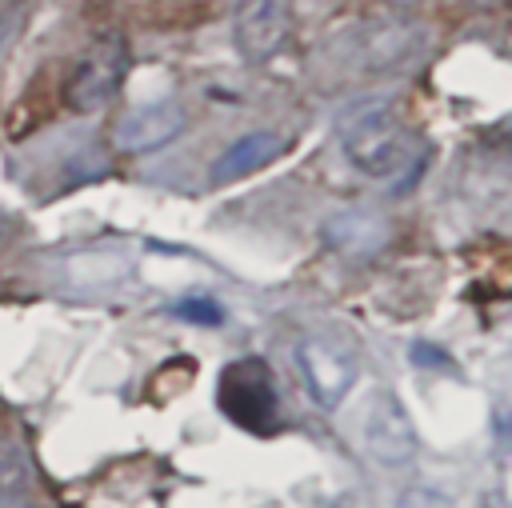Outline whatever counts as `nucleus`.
I'll return each instance as SVG.
<instances>
[{"mask_svg":"<svg viewBox=\"0 0 512 508\" xmlns=\"http://www.w3.org/2000/svg\"><path fill=\"white\" fill-rule=\"evenodd\" d=\"M216 404L236 428L272 432L280 420V392H276L272 368L256 356H240V360L224 364L220 380H216Z\"/></svg>","mask_w":512,"mask_h":508,"instance_id":"f03ea898","label":"nucleus"},{"mask_svg":"<svg viewBox=\"0 0 512 508\" xmlns=\"http://www.w3.org/2000/svg\"><path fill=\"white\" fill-rule=\"evenodd\" d=\"M176 312L180 316H196V324H220L224 320V312L212 300H184V304H176Z\"/></svg>","mask_w":512,"mask_h":508,"instance_id":"ddd939ff","label":"nucleus"},{"mask_svg":"<svg viewBox=\"0 0 512 508\" xmlns=\"http://www.w3.org/2000/svg\"><path fill=\"white\" fill-rule=\"evenodd\" d=\"M388 236H392L388 220L376 216V212H368V208H344V212H336V216L324 220V240L340 256H348V260L376 256L388 244Z\"/></svg>","mask_w":512,"mask_h":508,"instance_id":"9d476101","label":"nucleus"},{"mask_svg":"<svg viewBox=\"0 0 512 508\" xmlns=\"http://www.w3.org/2000/svg\"><path fill=\"white\" fill-rule=\"evenodd\" d=\"M384 4H392V8H416V4H424V0H384Z\"/></svg>","mask_w":512,"mask_h":508,"instance_id":"2eb2a0df","label":"nucleus"},{"mask_svg":"<svg viewBox=\"0 0 512 508\" xmlns=\"http://www.w3.org/2000/svg\"><path fill=\"white\" fill-rule=\"evenodd\" d=\"M16 32H20V4L16 8H0V52L16 40Z\"/></svg>","mask_w":512,"mask_h":508,"instance_id":"4468645a","label":"nucleus"},{"mask_svg":"<svg viewBox=\"0 0 512 508\" xmlns=\"http://www.w3.org/2000/svg\"><path fill=\"white\" fill-rule=\"evenodd\" d=\"M284 152H288V136H280V132H272V128L248 132V136H240L236 144H228V148L216 156L208 180H212L216 188H220V184H236V180L260 172V168H268V164L280 160Z\"/></svg>","mask_w":512,"mask_h":508,"instance_id":"1a4fd4ad","label":"nucleus"},{"mask_svg":"<svg viewBox=\"0 0 512 508\" xmlns=\"http://www.w3.org/2000/svg\"><path fill=\"white\" fill-rule=\"evenodd\" d=\"M296 364H300V376L308 384V396L320 408H336L360 372L356 344L332 328H316V332L300 336L296 340Z\"/></svg>","mask_w":512,"mask_h":508,"instance_id":"7ed1b4c3","label":"nucleus"},{"mask_svg":"<svg viewBox=\"0 0 512 508\" xmlns=\"http://www.w3.org/2000/svg\"><path fill=\"white\" fill-rule=\"evenodd\" d=\"M128 64H132V52H128V40L120 32H104L100 40L88 44V52L76 60L68 84H64V100L72 112H96L104 108L124 76H128Z\"/></svg>","mask_w":512,"mask_h":508,"instance_id":"20e7f679","label":"nucleus"},{"mask_svg":"<svg viewBox=\"0 0 512 508\" xmlns=\"http://www.w3.org/2000/svg\"><path fill=\"white\" fill-rule=\"evenodd\" d=\"M0 508H36V504H32V500L24 496V500H12V504H0Z\"/></svg>","mask_w":512,"mask_h":508,"instance_id":"dca6fc26","label":"nucleus"},{"mask_svg":"<svg viewBox=\"0 0 512 508\" xmlns=\"http://www.w3.org/2000/svg\"><path fill=\"white\" fill-rule=\"evenodd\" d=\"M128 272H132V252H124V248L72 252L64 260V276L80 288H108V284H120Z\"/></svg>","mask_w":512,"mask_h":508,"instance_id":"9b49d317","label":"nucleus"},{"mask_svg":"<svg viewBox=\"0 0 512 508\" xmlns=\"http://www.w3.org/2000/svg\"><path fill=\"white\" fill-rule=\"evenodd\" d=\"M0 224H4V220H0Z\"/></svg>","mask_w":512,"mask_h":508,"instance_id":"f3484780","label":"nucleus"},{"mask_svg":"<svg viewBox=\"0 0 512 508\" xmlns=\"http://www.w3.org/2000/svg\"><path fill=\"white\" fill-rule=\"evenodd\" d=\"M28 484H32V468L24 460V452L0 436V504H12V500H24L28 496Z\"/></svg>","mask_w":512,"mask_h":508,"instance_id":"f8f14e48","label":"nucleus"},{"mask_svg":"<svg viewBox=\"0 0 512 508\" xmlns=\"http://www.w3.org/2000/svg\"><path fill=\"white\" fill-rule=\"evenodd\" d=\"M360 60L372 72H392V68H412L424 56L428 32L408 20H368L356 36Z\"/></svg>","mask_w":512,"mask_h":508,"instance_id":"0eeeda50","label":"nucleus"},{"mask_svg":"<svg viewBox=\"0 0 512 508\" xmlns=\"http://www.w3.org/2000/svg\"><path fill=\"white\" fill-rule=\"evenodd\" d=\"M292 32V8L288 0H236V16H232V40L240 48L244 60L264 64L268 56H276L284 48Z\"/></svg>","mask_w":512,"mask_h":508,"instance_id":"423d86ee","label":"nucleus"},{"mask_svg":"<svg viewBox=\"0 0 512 508\" xmlns=\"http://www.w3.org/2000/svg\"><path fill=\"white\" fill-rule=\"evenodd\" d=\"M340 148L352 168L392 188H408L424 168V144L392 104L364 100L340 116Z\"/></svg>","mask_w":512,"mask_h":508,"instance_id":"f257e3e1","label":"nucleus"},{"mask_svg":"<svg viewBox=\"0 0 512 508\" xmlns=\"http://www.w3.org/2000/svg\"><path fill=\"white\" fill-rule=\"evenodd\" d=\"M360 448L384 464V468H400L416 456V428L404 412V404L392 392H372L364 400L360 412Z\"/></svg>","mask_w":512,"mask_h":508,"instance_id":"39448f33","label":"nucleus"},{"mask_svg":"<svg viewBox=\"0 0 512 508\" xmlns=\"http://www.w3.org/2000/svg\"><path fill=\"white\" fill-rule=\"evenodd\" d=\"M184 124H188V116H184V104H176V100L136 104L116 120L112 144L120 152H156V148L172 144L184 132Z\"/></svg>","mask_w":512,"mask_h":508,"instance_id":"6e6552de","label":"nucleus"}]
</instances>
